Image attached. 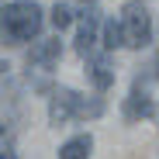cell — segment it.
I'll use <instances>...</instances> for the list:
<instances>
[{
	"label": "cell",
	"mask_w": 159,
	"mask_h": 159,
	"mask_svg": "<svg viewBox=\"0 0 159 159\" xmlns=\"http://www.w3.org/2000/svg\"><path fill=\"white\" fill-rule=\"evenodd\" d=\"M118 24H121V45H128V48L152 45V17H149L145 7H139V4L125 7V14H121Z\"/></svg>",
	"instance_id": "obj_3"
},
{
	"label": "cell",
	"mask_w": 159,
	"mask_h": 159,
	"mask_svg": "<svg viewBox=\"0 0 159 159\" xmlns=\"http://www.w3.org/2000/svg\"><path fill=\"white\" fill-rule=\"evenodd\" d=\"M0 159H17V156L14 152H0Z\"/></svg>",
	"instance_id": "obj_11"
},
{
	"label": "cell",
	"mask_w": 159,
	"mask_h": 159,
	"mask_svg": "<svg viewBox=\"0 0 159 159\" xmlns=\"http://www.w3.org/2000/svg\"><path fill=\"white\" fill-rule=\"evenodd\" d=\"M4 73H7V62H0V76H4Z\"/></svg>",
	"instance_id": "obj_12"
},
{
	"label": "cell",
	"mask_w": 159,
	"mask_h": 159,
	"mask_svg": "<svg viewBox=\"0 0 159 159\" xmlns=\"http://www.w3.org/2000/svg\"><path fill=\"white\" fill-rule=\"evenodd\" d=\"M93 152V135H73L69 142L59 145V159H90Z\"/></svg>",
	"instance_id": "obj_7"
},
{
	"label": "cell",
	"mask_w": 159,
	"mask_h": 159,
	"mask_svg": "<svg viewBox=\"0 0 159 159\" xmlns=\"http://www.w3.org/2000/svg\"><path fill=\"white\" fill-rule=\"evenodd\" d=\"M156 76H159V59H156Z\"/></svg>",
	"instance_id": "obj_13"
},
{
	"label": "cell",
	"mask_w": 159,
	"mask_h": 159,
	"mask_svg": "<svg viewBox=\"0 0 159 159\" xmlns=\"http://www.w3.org/2000/svg\"><path fill=\"white\" fill-rule=\"evenodd\" d=\"M118 45H121V24L111 17L107 24H104V48L111 52V48H118Z\"/></svg>",
	"instance_id": "obj_9"
},
{
	"label": "cell",
	"mask_w": 159,
	"mask_h": 159,
	"mask_svg": "<svg viewBox=\"0 0 159 159\" xmlns=\"http://www.w3.org/2000/svg\"><path fill=\"white\" fill-rule=\"evenodd\" d=\"M4 17V31L7 38L14 42H31L38 31H42V7L35 0H17V4H7L0 11Z\"/></svg>",
	"instance_id": "obj_1"
},
{
	"label": "cell",
	"mask_w": 159,
	"mask_h": 159,
	"mask_svg": "<svg viewBox=\"0 0 159 159\" xmlns=\"http://www.w3.org/2000/svg\"><path fill=\"white\" fill-rule=\"evenodd\" d=\"M0 139H4V125H0Z\"/></svg>",
	"instance_id": "obj_14"
},
{
	"label": "cell",
	"mask_w": 159,
	"mask_h": 159,
	"mask_svg": "<svg viewBox=\"0 0 159 159\" xmlns=\"http://www.w3.org/2000/svg\"><path fill=\"white\" fill-rule=\"evenodd\" d=\"M97 114H104V104L100 100H83L76 90H56L52 93V104H48V118H52V125H66V121H73V118H97Z\"/></svg>",
	"instance_id": "obj_2"
},
{
	"label": "cell",
	"mask_w": 159,
	"mask_h": 159,
	"mask_svg": "<svg viewBox=\"0 0 159 159\" xmlns=\"http://www.w3.org/2000/svg\"><path fill=\"white\" fill-rule=\"evenodd\" d=\"M93 45H97V14L87 11L83 21H80V31H76V52L80 56H93Z\"/></svg>",
	"instance_id": "obj_5"
},
{
	"label": "cell",
	"mask_w": 159,
	"mask_h": 159,
	"mask_svg": "<svg viewBox=\"0 0 159 159\" xmlns=\"http://www.w3.org/2000/svg\"><path fill=\"white\" fill-rule=\"evenodd\" d=\"M0 11H4V7H0Z\"/></svg>",
	"instance_id": "obj_15"
},
{
	"label": "cell",
	"mask_w": 159,
	"mask_h": 159,
	"mask_svg": "<svg viewBox=\"0 0 159 159\" xmlns=\"http://www.w3.org/2000/svg\"><path fill=\"white\" fill-rule=\"evenodd\" d=\"M52 24H56L59 31L69 28V24H73V11H69L66 4H56V7H52Z\"/></svg>",
	"instance_id": "obj_10"
},
{
	"label": "cell",
	"mask_w": 159,
	"mask_h": 159,
	"mask_svg": "<svg viewBox=\"0 0 159 159\" xmlns=\"http://www.w3.org/2000/svg\"><path fill=\"white\" fill-rule=\"evenodd\" d=\"M152 111H156L152 97H149L142 87H135L131 97L125 100V118H128V121H139V118H152Z\"/></svg>",
	"instance_id": "obj_6"
},
{
	"label": "cell",
	"mask_w": 159,
	"mask_h": 159,
	"mask_svg": "<svg viewBox=\"0 0 159 159\" xmlns=\"http://www.w3.org/2000/svg\"><path fill=\"white\" fill-rule=\"evenodd\" d=\"M59 56H62V42H59V38H45V42H38V45L28 52V62L48 69V66L59 62Z\"/></svg>",
	"instance_id": "obj_4"
},
{
	"label": "cell",
	"mask_w": 159,
	"mask_h": 159,
	"mask_svg": "<svg viewBox=\"0 0 159 159\" xmlns=\"http://www.w3.org/2000/svg\"><path fill=\"white\" fill-rule=\"evenodd\" d=\"M87 76H90V83L97 87V90H107L111 83H114V69H111V62L107 59H90V66H87Z\"/></svg>",
	"instance_id": "obj_8"
}]
</instances>
